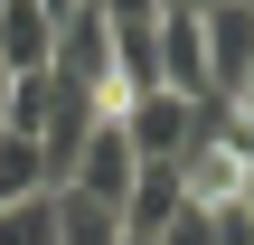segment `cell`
Here are the masks:
<instances>
[{"instance_id":"obj_19","label":"cell","mask_w":254,"mask_h":245,"mask_svg":"<svg viewBox=\"0 0 254 245\" xmlns=\"http://www.w3.org/2000/svg\"><path fill=\"white\" fill-rule=\"evenodd\" d=\"M245 9H254V0H245Z\"/></svg>"},{"instance_id":"obj_10","label":"cell","mask_w":254,"mask_h":245,"mask_svg":"<svg viewBox=\"0 0 254 245\" xmlns=\"http://www.w3.org/2000/svg\"><path fill=\"white\" fill-rule=\"evenodd\" d=\"M28 189H47V179H38V142L0 132V198H28Z\"/></svg>"},{"instance_id":"obj_6","label":"cell","mask_w":254,"mask_h":245,"mask_svg":"<svg viewBox=\"0 0 254 245\" xmlns=\"http://www.w3.org/2000/svg\"><path fill=\"white\" fill-rule=\"evenodd\" d=\"M179 208H189L179 161H141V170H132V198H123V236H160Z\"/></svg>"},{"instance_id":"obj_1","label":"cell","mask_w":254,"mask_h":245,"mask_svg":"<svg viewBox=\"0 0 254 245\" xmlns=\"http://www.w3.org/2000/svg\"><path fill=\"white\" fill-rule=\"evenodd\" d=\"M123 132H132V151H141V161H179V151H189V132H198V94L151 85V94H132V104H123Z\"/></svg>"},{"instance_id":"obj_4","label":"cell","mask_w":254,"mask_h":245,"mask_svg":"<svg viewBox=\"0 0 254 245\" xmlns=\"http://www.w3.org/2000/svg\"><path fill=\"white\" fill-rule=\"evenodd\" d=\"M47 66H57L75 94H94V85L113 76V28H104V9H94V0H75V9L57 19V57H47Z\"/></svg>"},{"instance_id":"obj_17","label":"cell","mask_w":254,"mask_h":245,"mask_svg":"<svg viewBox=\"0 0 254 245\" xmlns=\"http://www.w3.org/2000/svg\"><path fill=\"white\" fill-rule=\"evenodd\" d=\"M123 245H151V236H123Z\"/></svg>"},{"instance_id":"obj_3","label":"cell","mask_w":254,"mask_h":245,"mask_svg":"<svg viewBox=\"0 0 254 245\" xmlns=\"http://www.w3.org/2000/svg\"><path fill=\"white\" fill-rule=\"evenodd\" d=\"M198 38H207V94L236 104V85H245V66H254V9L245 0H207L198 9Z\"/></svg>"},{"instance_id":"obj_15","label":"cell","mask_w":254,"mask_h":245,"mask_svg":"<svg viewBox=\"0 0 254 245\" xmlns=\"http://www.w3.org/2000/svg\"><path fill=\"white\" fill-rule=\"evenodd\" d=\"M0 104H9V57H0Z\"/></svg>"},{"instance_id":"obj_14","label":"cell","mask_w":254,"mask_h":245,"mask_svg":"<svg viewBox=\"0 0 254 245\" xmlns=\"http://www.w3.org/2000/svg\"><path fill=\"white\" fill-rule=\"evenodd\" d=\"M236 208H245V217H254V161H245V189H236Z\"/></svg>"},{"instance_id":"obj_7","label":"cell","mask_w":254,"mask_h":245,"mask_svg":"<svg viewBox=\"0 0 254 245\" xmlns=\"http://www.w3.org/2000/svg\"><path fill=\"white\" fill-rule=\"evenodd\" d=\"M0 57H9V76H38V66L57 57V19H47L38 0H9V9H0Z\"/></svg>"},{"instance_id":"obj_11","label":"cell","mask_w":254,"mask_h":245,"mask_svg":"<svg viewBox=\"0 0 254 245\" xmlns=\"http://www.w3.org/2000/svg\"><path fill=\"white\" fill-rule=\"evenodd\" d=\"M151 245H217V217H207V208H179V217H170Z\"/></svg>"},{"instance_id":"obj_12","label":"cell","mask_w":254,"mask_h":245,"mask_svg":"<svg viewBox=\"0 0 254 245\" xmlns=\"http://www.w3.org/2000/svg\"><path fill=\"white\" fill-rule=\"evenodd\" d=\"M207 217H217V245H254V217L236 208V198H226V208H207Z\"/></svg>"},{"instance_id":"obj_8","label":"cell","mask_w":254,"mask_h":245,"mask_svg":"<svg viewBox=\"0 0 254 245\" xmlns=\"http://www.w3.org/2000/svg\"><path fill=\"white\" fill-rule=\"evenodd\" d=\"M57 245H123V217L85 189H57Z\"/></svg>"},{"instance_id":"obj_9","label":"cell","mask_w":254,"mask_h":245,"mask_svg":"<svg viewBox=\"0 0 254 245\" xmlns=\"http://www.w3.org/2000/svg\"><path fill=\"white\" fill-rule=\"evenodd\" d=\"M0 245H57V189L0 198Z\"/></svg>"},{"instance_id":"obj_13","label":"cell","mask_w":254,"mask_h":245,"mask_svg":"<svg viewBox=\"0 0 254 245\" xmlns=\"http://www.w3.org/2000/svg\"><path fill=\"white\" fill-rule=\"evenodd\" d=\"M236 113H254V66H245V85H236Z\"/></svg>"},{"instance_id":"obj_5","label":"cell","mask_w":254,"mask_h":245,"mask_svg":"<svg viewBox=\"0 0 254 245\" xmlns=\"http://www.w3.org/2000/svg\"><path fill=\"white\" fill-rule=\"evenodd\" d=\"M151 66H160V85L170 94H207V38H198V9H160V28H151Z\"/></svg>"},{"instance_id":"obj_16","label":"cell","mask_w":254,"mask_h":245,"mask_svg":"<svg viewBox=\"0 0 254 245\" xmlns=\"http://www.w3.org/2000/svg\"><path fill=\"white\" fill-rule=\"evenodd\" d=\"M179 9H207V0H179Z\"/></svg>"},{"instance_id":"obj_18","label":"cell","mask_w":254,"mask_h":245,"mask_svg":"<svg viewBox=\"0 0 254 245\" xmlns=\"http://www.w3.org/2000/svg\"><path fill=\"white\" fill-rule=\"evenodd\" d=\"M0 9H9V0H0Z\"/></svg>"},{"instance_id":"obj_2","label":"cell","mask_w":254,"mask_h":245,"mask_svg":"<svg viewBox=\"0 0 254 245\" xmlns=\"http://www.w3.org/2000/svg\"><path fill=\"white\" fill-rule=\"evenodd\" d=\"M132 170H141L132 132H123V123H94V132H85V151H75V170H66V189L104 198V208L123 217V198H132Z\"/></svg>"}]
</instances>
